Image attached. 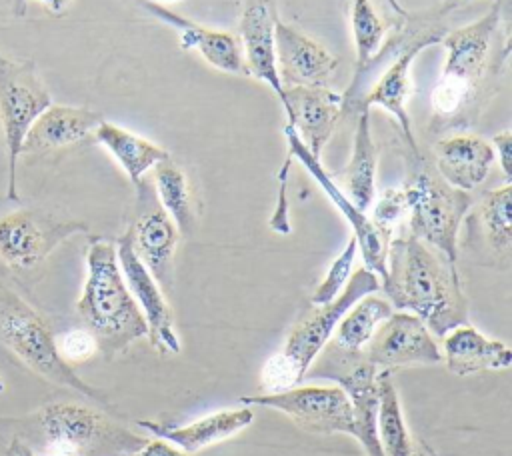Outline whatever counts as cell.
<instances>
[{
	"instance_id": "4",
	"label": "cell",
	"mask_w": 512,
	"mask_h": 456,
	"mask_svg": "<svg viewBox=\"0 0 512 456\" xmlns=\"http://www.w3.org/2000/svg\"><path fill=\"white\" fill-rule=\"evenodd\" d=\"M344 10L354 40L356 68L350 86L342 92V112H358L384 64L436 20L412 16L398 0H344Z\"/></svg>"
},
{
	"instance_id": "12",
	"label": "cell",
	"mask_w": 512,
	"mask_h": 456,
	"mask_svg": "<svg viewBox=\"0 0 512 456\" xmlns=\"http://www.w3.org/2000/svg\"><path fill=\"white\" fill-rule=\"evenodd\" d=\"M126 232L134 254L168 296L174 286V254L180 232L160 206L148 176L136 184V216Z\"/></svg>"
},
{
	"instance_id": "40",
	"label": "cell",
	"mask_w": 512,
	"mask_h": 456,
	"mask_svg": "<svg viewBox=\"0 0 512 456\" xmlns=\"http://www.w3.org/2000/svg\"><path fill=\"white\" fill-rule=\"evenodd\" d=\"M442 2H444V10H450V8H456V6L464 4V2H470V0H442Z\"/></svg>"
},
{
	"instance_id": "22",
	"label": "cell",
	"mask_w": 512,
	"mask_h": 456,
	"mask_svg": "<svg viewBox=\"0 0 512 456\" xmlns=\"http://www.w3.org/2000/svg\"><path fill=\"white\" fill-rule=\"evenodd\" d=\"M434 156L436 174L452 188L464 192L478 188L496 160L488 140L464 132L438 140Z\"/></svg>"
},
{
	"instance_id": "11",
	"label": "cell",
	"mask_w": 512,
	"mask_h": 456,
	"mask_svg": "<svg viewBox=\"0 0 512 456\" xmlns=\"http://www.w3.org/2000/svg\"><path fill=\"white\" fill-rule=\"evenodd\" d=\"M244 406H262L288 416L306 432L348 434L354 438V416L340 386H292L278 392L242 396Z\"/></svg>"
},
{
	"instance_id": "34",
	"label": "cell",
	"mask_w": 512,
	"mask_h": 456,
	"mask_svg": "<svg viewBox=\"0 0 512 456\" xmlns=\"http://www.w3.org/2000/svg\"><path fill=\"white\" fill-rule=\"evenodd\" d=\"M56 350L62 360L70 362H84L90 360L98 352V342L88 328H74L54 338Z\"/></svg>"
},
{
	"instance_id": "29",
	"label": "cell",
	"mask_w": 512,
	"mask_h": 456,
	"mask_svg": "<svg viewBox=\"0 0 512 456\" xmlns=\"http://www.w3.org/2000/svg\"><path fill=\"white\" fill-rule=\"evenodd\" d=\"M378 408H376V432L384 456H410L414 442L408 432L400 398L392 382V370H378Z\"/></svg>"
},
{
	"instance_id": "17",
	"label": "cell",
	"mask_w": 512,
	"mask_h": 456,
	"mask_svg": "<svg viewBox=\"0 0 512 456\" xmlns=\"http://www.w3.org/2000/svg\"><path fill=\"white\" fill-rule=\"evenodd\" d=\"M116 256L124 280L146 320V336L156 352L162 354H178L180 352V338L174 328V316L168 306L166 294L146 270V266L134 254L132 242L128 232H124L116 240Z\"/></svg>"
},
{
	"instance_id": "3",
	"label": "cell",
	"mask_w": 512,
	"mask_h": 456,
	"mask_svg": "<svg viewBox=\"0 0 512 456\" xmlns=\"http://www.w3.org/2000/svg\"><path fill=\"white\" fill-rule=\"evenodd\" d=\"M76 310L94 334L98 352L106 358L116 356L146 336L144 314L124 280L114 242H90L86 252V280Z\"/></svg>"
},
{
	"instance_id": "19",
	"label": "cell",
	"mask_w": 512,
	"mask_h": 456,
	"mask_svg": "<svg viewBox=\"0 0 512 456\" xmlns=\"http://www.w3.org/2000/svg\"><path fill=\"white\" fill-rule=\"evenodd\" d=\"M280 104L306 150L320 158L342 114V94L328 86H290L284 88Z\"/></svg>"
},
{
	"instance_id": "28",
	"label": "cell",
	"mask_w": 512,
	"mask_h": 456,
	"mask_svg": "<svg viewBox=\"0 0 512 456\" xmlns=\"http://www.w3.org/2000/svg\"><path fill=\"white\" fill-rule=\"evenodd\" d=\"M394 312L392 304L374 294H366L356 300L340 318L334 330L332 344L344 352H364L376 328Z\"/></svg>"
},
{
	"instance_id": "37",
	"label": "cell",
	"mask_w": 512,
	"mask_h": 456,
	"mask_svg": "<svg viewBox=\"0 0 512 456\" xmlns=\"http://www.w3.org/2000/svg\"><path fill=\"white\" fill-rule=\"evenodd\" d=\"M26 2L28 0H12V10L16 16H22L26 12ZM40 2L46 4V8L54 14H62L72 4V0H40Z\"/></svg>"
},
{
	"instance_id": "35",
	"label": "cell",
	"mask_w": 512,
	"mask_h": 456,
	"mask_svg": "<svg viewBox=\"0 0 512 456\" xmlns=\"http://www.w3.org/2000/svg\"><path fill=\"white\" fill-rule=\"evenodd\" d=\"M492 150H494V158H498L500 168L506 176V182H510V174H512V132L506 128L502 132H498L492 138Z\"/></svg>"
},
{
	"instance_id": "8",
	"label": "cell",
	"mask_w": 512,
	"mask_h": 456,
	"mask_svg": "<svg viewBox=\"0 0 512 456\" xmlns=\"http://www.w3.org/2000/svg\"><path fill=\"white\" fill-rule=\"evenodd\" d=\"M402 190L406 196L410 236L456 262L460 224L472 206L470 194L452 188L426 166H418Z\"/></svg>"
},
{
	"instance_id": "16",
	"label": "cell",
	"mask_w": 512,
	"mask_h": 456,
	"mask_svg": "<svg viewBox=\"0 0 512 456\" xmlns=\"http://www.w3.org/2000/svg\"><path fill=\"white\" fill-rule=\"evenodd\" d=\"M364 358L380 370L442 362V352L426 324L404 310L392 312L372 334Z\"/></svg>"
},
{
	"instance_id": "20",
	"label": "cell",
	"mask_w": 512,
	"mask_h": 456,
	"mask_svg": "<svg viewBox=\"0 0 512 456\" xmlns=\"http://www.w3.org/2000/svg\"><path fill=\"white\" fill-rule=\"evenodd\" d=\"M142 6L162 22L170 24L180 38V46L184 50H194L202 56L204 62H208L212 68L236 74V76H248L246 62L242 56V46L236 34L214 30L208 26H202L190 18H184L182 14L166 8L164 4L142 0Z\"/></svg>"
},
{
	"instance_id": "38",
	"label": "cell",
	"mask_w": 512,
	"mask_h": 456,
	"mask_svg": "<svg viewBox=\"0 0 512 456\" xmlns=\"http://www.w3.org/2000/svg\"><path fill=\"white\" fill-rule=\"evenodd\" d=\"M6 456H38L26 442H22L20 438H14L6 450Z\"/></svg>"
},
{
	"instance_id": "10",
	"label": "cell",
	"mask_w": 512,
	"mask_h": 456,
	"mask_svg": "<svg viewBox=\"0 0 512 456\" xmlns=\"http://www.w3.org/2000/svg\"><path fill=\"white\" fill-rule=\"evenodd\" d=\"M378 370L380 368L368 362L362 352H344L328 342L304 376L332 380L346 392L354 416V438L364 448L366 456H384L376 432Z\"/></svg>"
},
{
	"instance_id": "42",
	"label": "cell",
	"mask_w": 512,
	"mask_h": 456,
	"mask_svg": "<svg viewBox=\"0 0 512 456\" xmlns=\"http://www.w3.org/2000/svg\"><path fill=\"white\" fill-rule=\"evenodd\" d=\"M4 390V382H2V378H0V392Z\"/></svg>"
},
{
	"instance_id": "25",
	"label": "cell",
	"mask_w": 512,
	"mask_h": 456,
	"mask_svg": "<svg viewBox=\"0 0 512 456\" xmlns=\"http://www.w3.org/2000/svg\"><path fill=\"white\" fill-rule=\"evenodd\" d=\"M102 116L88 108L50 104L30 126L24 142L22 154L44 152L80 142L94 134Z\"/></svg>"
},
{
	"instance_id": "21",
	"label": "cell",
	"mask_w": 512,
	"mask_h": 456,
	"mask_svg": "<svg viewBox=\"0 0 512 456\" xmlns=\"http://www.w3.org/2000/svg\"><path fill=\"white\" fill-rule=\"evenodd\" d=\"M274 22L276 8L274 0H246L240 26L238 40L242 46V56L246 62L248 76L264 82L278 100L284 94L276 72V54H274Z\"/></svg>"
},
{
	"instance_id": "15",
	"label": "cell",
	"mask_w": 512,
	"mask_h": 456,
	"mask_svg": "<svg viewBox=\"0 0 512 456\" xmlns=\"http://www.w3.org/2000/svg\"><path fill=\"white\" fill-rule=\"evenodd\" d=\"M284 136L288 142V158H296L308 174L318 182V186L324 190V194L330 198V202L340 210V214L346 218V222L352 226V236L358 242V250L362 252L366 268H370L376 276H386V254L390 238L384 236L372 220L366 216V212L358 210L354 202L344 194V190L334 182V178L326 172L320 158H314L306 146L302 144L296 130L286 122L284 124Z\"/></svg>"
},
{
	"instance_id": "26",
	"label": "cell",
	"mask_w": 512,
	"mask_h": 456,
	"mask_svg": "<svg viewBox=\"0 0 512 456\" xmlns=\"http://www.w3.org/2000/svg\"><path fill=\"white\" fill-rule=\"evenodd\" d=\"M94 138L114 156V160L122 166V170L126 172V176L134 186L154 166L170 158V154L162 146L106 120H102L96 126Z\"/></svg>"
},
{
	"instance_id": "30",
	"label": "cell",
	"mask_w": 512,
	"mask_h": 456,
	"mask_svg": "<svg viewBox=\"0 0 512 456\" xmlns=\"http://www.w3.org/2000/svg\"><path fill=\"white\" fill-rule=\"evenodd\" d=\"M152 170V184L160 206L172 218L180 234H190L194 228V206L190 184L184 170L170 158L160 162Z\"/></svg>"
},
{
	"instance_id": "1",
	"label": "cell",
	"mask_w": 512,
	"mask_h": 456,
	"mask_svg": "<svg viewBox=\"0 0 512 456\" xmlns=\"http://www.w3.org/2000/svg\"><path fill=\"white\" fill-rule=\"evenodd\" d=\"M446 60L432 92L436 132L468 128L494 96L510 56V32L496 2L482 18L440 40Z\"/></svg>"
},
{
	"instance_id": "7",
	"label": "cell",
	"mask_w": 512,
	"mask_h": 456,
	"mask_svg": "<svg viewBox=\"0 0 512 456\" xmlns=\"http://www.w3.org/2000/svg\"><path fill=\"white\" fill-rule=\"evenodd\" d=\"M0 340L42 378L108 404L106 396L86 384L56 350L54 334L42 316L20 296L0 290Z\"/></svg>"
},
{
	"instance_id": "5",
	"label": "cell",
	"mask_w": 512,
	"mask_h": 456,
	"mask_svg": "<svg viewBox=\"0 0 512 456\" xmlns=\"http://www.w3.org/2000/svg\"><path fill=\"white\" fill-rule=\"evenodd\" d=\"M378 290L380 278L370 268L360 266L350 274L346 286L334 300L326 304H314V308L296 322L282 350L266 360L260 372V384L264 392H278L300 384L310 364L330 342L344 312L362 296L374 294Z\"/></svg>"
},
{
	"instance_id": "43",
	"label": "cell",
	"mask_w": 512,
	"mask_h": 456,
	"mask_svg": "<svg viewBox=\"0 0 512 456\" xmlns=\"http://www.w3.org/2000/svg\"><path fill=\"white\" fill-rule=\"evenodd\" d=\"M132 456H138V454H132Z\"/></svg>"
},
{
	"instance_id": "6",
	"label": "cell",
	"mask_w": 512,
	"mask_h": 456,
	"mask_svg": "<svg viewBox=\"0 0 512 456\" xmlns=\"http://www.w3.org/2000/svg\"><path fill=\"white\" fill-rule=\"evenodd\" d=\"M42 456H132L146 438L110 420L96 408L54 402L40 410Z\"/></svg>"
},
{
	"instance_id": "36",
	"label": "cell",
	"mask_w": 512,
	"mask_h": 456,
	"mask_svg": "<svg viewBox=\"0 0 512 456\" xmlns=\"http://www.w3.org/2000/svg\"><path fill=\"white\" fill-rule=\"evenodd\" d=\"M138 456H194V454H188V452L180 450L178 446H172L166 440L154 438V440H146V444L140 448Z\"/></svg>"
},
{
	"instance_id": "9",
	"label": "cell",
	"mask_w": 512,
	"mask_h": 456,
	"mask_svg": "<svg viewBox=\"0 0 512 456\" xmlns=\"http://www.w3.org/2000/svg\"><path fill=\"white\" fill-rule=\"evenodd\" d=\"M52 104L50 92L32 62H18L0 52V126L8 156V198L18 200L16 162L34 120Z\"/></svg>"
},
{
	"instance_id": "13",
	"label": "cell",
	"mask_w": 512,
	"mask_h": 456,
	"mask_svg": "<svg viewBox=\"0 0 512 456\" xmlns=\"http://www.w3.org/2000/svg\"><path fill=\"white\" fill-rule=\"evenodd\" d=\"M446 32L448 30H444V26L436 20L432 26H428L416 38H412L404 48H400L390 58V62L384 64V68L376 74V78L372 80V84L368 86V90L360 102V110H368L370 106H380L386 112H390L396 118L408 146L416 154H418V148H416V140L412 134V122H410V116L406 110V102L412 92L410 66L424 48L440 42Z\"/></svg>"
},
{
	"instance_id": "27",
	"label": "cell",
	"mask_w": 512,
	"mask_h": 456,
	"mask_svg": "<svg viewBox=\"0 0 512 456\" xmlns=\"http://www.w3.org/2000/svg\"><path fill=\"white\" fill-rule=\"evenodd\" d=\"M376 164H378V150L372 138L370 112L360 110L356 118L352 156L346 168L342 170V184L346 188L344 194L362 212H366L368 206H372L376 196Z\"/></svg>"
},
{
	"instance_id": "33",
	"label": "cell",
	"mask_w": 512,
	"mask_h": 456,
	"mask_svg": "<svg viewBox=\"0 0 512 456\" xmlns=\"http://www.w3.org/2000/svg\"><path fill=\"white\" fill-rule=\"evenodd\" d=\"M406 216V196L402 188H386L378 198L372 214V224L392 240L394 226Z\"/></svg>"
},
{
	"instance_id": "31",
	"label": "cell",
	"mask_w": 512,
	"mask_h": 456,
	"mask_svg": "<svg viewBox=\"0 0 512 456\" xmlns=\"http://www.w3.org/2000/svg\"><path fill=\"white\" fill-rule=\"evenodd\" d=\"M478 218L484 240L496 256H508L512 246V188L506 182L488 190L478 206Z\"/></svg>"
},
{
	"instance_id": "39",
	"label": "cell",
	"mask_w": 512,
	"mask_h": 456,
	"mask_svg": "<svg viewBox=\"0 0 512 456\" xmlns=\"http://www.w3.org/2000/svg\"><path fill=\"white\" fill-rule=\"evenodd\" d=\"M410 456H436V454H434V450H432V448H428L426 444H422V442H420L418 446L414 444V448H412Z\"/></svg>"
},
{
	"instance_id": "41",
	"label": "cell",
	"mask_w": 512,
	"mask_h": 456,
	"mask_svg": "<svg viewBox=\"0 0 512 456\" xmlns=\"http://www.w3.org/2000/svg\"><path fill=\"white\" fill-rule=\"evenodd\" d=\"M152 2H158V4H174V2H182V0H152Z\"/></svg>"
},
{
	"instance_id": "23",
	"label": "cell",
	"mask_w": 512,
	"mask_h": 456,
	"mask_svg": "<svg viewBox=\"0 0 512 456\" xmlns=\"http://www.w3.org/2000/svg\"><path fill=\"white\" fill-rule=\"evenodd\" d=\"M252 418H254L252 406H242V408L212 412L184 426H172V424H162L152 420H140L138 424L144 430H148L152 436L166 440L188 454H194L206 446L218 444L238 434L252 422Z\"/></svg>"
},
{
	"instance_id": "24",
	"label": "cell",
	"mask_w": 512,
	"mask_h": 456,
	"mask_svg": "<svg viewBox=\"0 0 512 456\" xmlns=\"http://www.w3.org/2000/svg\"><path fill=\"white\" fill-rule=\"evenodd\" d=\"M442 360L456 376H470L482 370H504L512 364L510 348L484 336L470 324H460L442 336Z\"/></svg>"
},
{
	"instance_id": "14",
	"label": "cell",
	"mask_w": 512,
	"mask_h": 456,
	"mask_svg": "<svg viewBox=\"0 0 512 456\" xmlns=\"http://www.w3.org/2000/svg\"><path fill=\"white\" fill-rule=\"evenodd\" d=\"M78 232H86V224L18 210L0 216V258L12 268H34L58 244Z\"/></svg>"
},
{
	"instance_id": "18",
	"label": "cell",
	"mask_w": 512,
	"mask_h": 456,
	"mask_svg": "<svg viewBox=\"0 0 512 456\" xmlns=\"http://www.w3.org/2000/svg\"><path fill=\"white\" fill-rule=\"evenodd\" d=\"M274 54L282 88L328 86L340 62L318 40L282 22L278 16L274 22Z\"/></svg>"
},
{
	"instance_id": "2",
	"label": "cell",
	"mask_w": 512,
	"mask_h": 456,
	"mask_svg": "<svg viewBox=\"0 0 512 456\" xmlns=\"http://www.w3.org/2000/svg\"><path fill=\"white\" fill-rule=\"evenodd\" d=\"M380 288L392 308L418 316L438 338L466 322L468 306L454 262L410 234L390 240Z\"/></svg>"
},
{
	"instance_id": "32",
	"label": "cell",
	"mask_w": 512,
	"mask_h": 456,
	"mask_svg": "<svg viewBox=\"0 0 512 456\" xmlns=\"http://www.w3.org/2000/svg\"><path fill=\"white\" fill-rule=\"evenodd\" d=\"M356 254H358V242L354 236H350L344 250L332 260L322 282L316 286V290L312 294V304H326L342 292V288L346 286V282L352 274Z\"/></svg>"
}]
</instances>
